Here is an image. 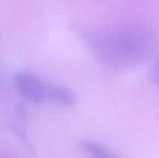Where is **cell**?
I'll use <instances>...</instances> for the list:
<instances>
[{
	"label": "cell",
	"instance_id": "cell-1",
	"mask_svg": "<svg viewBox=\"0 0 159 158\" xmlns=\"http://www.w3.org/2000/svg\"><path fill=\"white\" fill-rule=\"evenodd\" d=\"M71 30L103 64L125 70L147 61L158 50L159 34L151 27L128 25L113 29L74 23Z\"/></svg>",
	"mask_w": 159,
	"mask_h": 158
},
{
	"label": "cell",
	"instance_id": "cell-2",
	"mask_svg": "<svg viewBox=\"0 0 159 158\" xmlns=\"http://www.w3.org/2000/svg\"><path fill=\"white\" fill-rule=\"evenodd\" d=\"M13 86L21 97L36 104L71 107L77 103V95L68 87L51 82L33 73H17L13 78Z\"/></svg>",
	"mask_w": 159,
	"mask_h": 158
},
{
	"label": "cell",
	"instance_id": "cell-3",
	"mask_svg": "<svg viewBox=\"0 0 159 158\" xmlns=\"http://www.w3.org/2000/svg\"><path fill=\"white\" fill-rule=\"evenodd\" d=\"M78 148L82 153L96 158H114L116 155L103 144L91 140H81L78 142Z\"/></svg>",
	"mask_w": 159,
	"mask_h": 158
},
{
	"label": "cell",
	"instance_id": "cell-4",
	"mask_svg": "<svg viewBox=\"0 0 159 158\" xmlns=\"http://www.w3.org/2000/svg\"><path fill=\"white\" fill-rule=\"evenodd\" d=\"M149 74H151L152 81L154 82V84L157 87L159 90V56L154 61L153 65H152V67H151Z\"/></svg>",
	"mask_w": 159,
	"mask_h": 158
}]
</instances>
